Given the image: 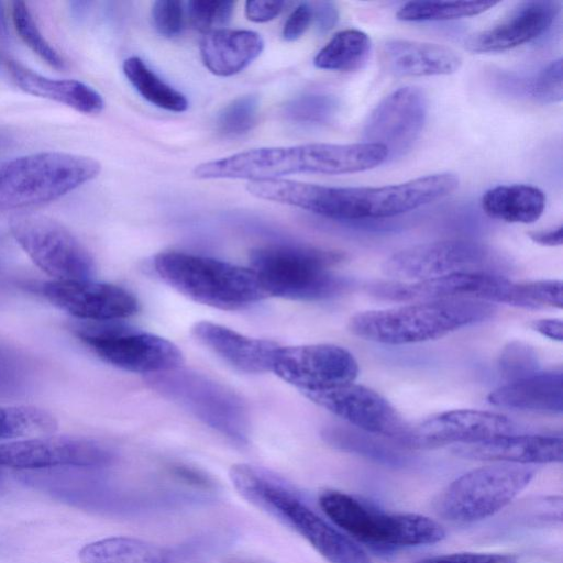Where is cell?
<instances>
[{"instance_id":"cell-1","label":"cell","mask_w":563,"mask_h":563,"mask_svg":"<svg viewBox=\"0 0 563 563\" xmlns=\"http://www.w3.org/2000/svg\"><path fill=\"white\" fill-rule=\"evenodd\" d=\"M459 187L452 173H435L376 187H331L288 179L250 181L247 191L261 199L298 207L343 221L399 216L441 200Z\"/></svg>"},{"instance_id":"cell-2","label":"cell","mask_w":563,"mask_h":563,"mask_svg":"<svg viewBox=\"0 0 563 563\" xmlns=\"http://www.w3.org/2000/svg\"><path fill=\"white\" fill-rule=\"evenodd\" d=\"M388 159L385 147L372 143H311L260 147L201 163L194 174L200 179L269 180L294 174H353Z\"/></svg>"},{"instance_id":"cell-3","label":"cell","mask_w":563,"mask_h":563,"mask_svg":"<svg viewBox=\"0 0 563 563\" xmlns=\"http://www.w3.org/2000/svg\"><path fill=\"white\" fill-rule=\"evenodd\" d=\"M494 303L449 299L411 302L399 307L358 312L347 328L361 339L389 345H404L440 339L464 327L490 319Z\"/></svg>"},{"instance_id":"cell-4","label":"cell","mask_w":563,"mask_h":563,"mask_svg":"<svg viewBox=\"0 0 563 563\" xmlns=\"http://www.w3.org/2000/svg\"><path fill=\"white\" fill-rule=\"evenodd\" d=\"M230 479L239 494L302 536L330 563H373L354 541L311 510L280 479L249 464H234Z\"/></svg>"},{"instance_id":"cell-5","label":"cell","mask_w":563,"mask_h":563,"mask_svg":"<svg viewBox=\"0 0 563 563\" xmlns=\"http://www.w3.org/2000/svg\"><path fill=\"white\" fill-rule=\"evenodd\" d=\"M156 274L189 299L221 310H239L266 297L253 271L178 251L158 253Z\"/></svg>"},{"instance_id":"cell-6","label":"cell","mask_w":563,"mask_h":563,"mask_svg":"<svg viewBox=\"0 0 563 563\" xmlns=\"http://www.w3.org/2000/svg\"><path fill=\"white\" fill-rule=\"evenodd\" d=\"M100 163L89 156L47 151L0 164V209H24L57 200L96 178Z\"/></svg>"},{"instance_id":"cell-7","label":"cell","mask_w":563,"mask_h":563,"mask_svg":"<svg viewBox=\"0 0 563 563\" xmlns=\"http://www.w3.org/2000/svg\"><path fill=\"white\" fill-rule=\"evenodd\" d=\"M342 254L310 246L269 245L253 250L250 268L266 296L322 300L339 294L343 279L331 267Z\"/></svg>"},{"instance_id":"cell-8","label":"cell","mask_w":563,"mask_h":563,"mask_svg":"<svg viewBox=\"0 0 563 563\" xmlns=\"http://www.w3.org/2000/svg\"><path fill=\"white\" fill-rule=\"evenodd\" d=\"M534 468L497 463L474 468L451 482L433 503L435 514L452 522L485 519L507 506L531 482Z\"/></svg>"},{"instance_id":"cell-9","label":"cell","mask_w":563,"mask_h":563,"mask_svg":"<svg viewBox=\"0 0 563 563\" xmlns=\"http://www.w3.org/2000/svg\"><path fill=\"white\" fill-rule=\"evenodd\" d=\"M319 504L338 527L366 543L416 547L432 544L445 537L441 525L429 517L417 514H385L342 492H323Z\"/></svg>"},{"instance_id":"cell-10","label":"cell","mask_w":563,"mask_h":563,"mask_svg":"<svg viewBox=\"0 0 563 563\" xmlns=\"http://www.w3.org/2000/svg\"><path fill=\"white\" fill-rule=\"evenodd\" d=\"M146 380L154 390L221 434L240 443L247 441L246 408L242 399L225 385L179 367L151 375Z\"/></svg>"},{"instance_id":"cell-11","label":"cell","mask_w":563,"mask_h":563,"mask_svg":"<svg viewBox=\"0 0 563 563\" xmlns=\"http://www.w3.org/2000/svg\"><path fill=\"white\" fill-rule=\"evenodd\" d=\"M507 262L492 247L470 240H443L400 250L382 264L395 282H419L459 273L501 275Z\"/></svg>"},{"instance_id":"cell-12","label":"cell","mask_w":563,"mask_h":563,"mask_svg":"<svg viewBox=\"0 0 563 563\" xmlns=\"http://www.w3.org/2000/svg\"><path fill=\"white\" fill-rule=\"evenodd\" d=\"M112 322H95L76 329L78 338L104 362L148 376L178 368L183 363V354L173 342Z\"/></svg>"},{"instance_id":"cell-13","label":"cell","mask_w":563,"mask_h":563,"mask_svg":"<svg viewBox=\"0 0 563 563\" xmlns=\"http://www.w3.org/2000/svg\"><path fill=\"white\" fill-rule=\"evenodd\" d=\"M10 231L32 262L54 280L90 279L95 262L85 245L63 223L42 214H20Z\"/></svg>"},{"instance_id":"cell-14","label":"cell","mask_w":563,"mask_h":563,"mask_svg":"<svg viewBox=\"0 0 563 563\" xmlns=\"http://www.w3.org/2000/svg\"><path fill=\"white\" fill-rule=\"evenodd\" d=\"M367 290L390 301L470 299L525 308L521 283L490 273H459L419 282H378Z\"/></svg>"},{"instance_id":"cell-15","label":"cell","mask_w":563,"mask_h":563,"mask_svg":"<svg viewBox=\"0 0 563 563\" xmlns=\"http://www.w3.org/2000/svg\"><path fill=\"white\" fill-rule=\"evenodd\" d=\"M269 372L305 394L353 383L358 364L351 352L334 344H277Z\"/></svg>"},{"instance_id":"cell-16","label":"cell","mask_w":563,"mask_h":563,"mask_svg":"<svg viewBox=\"0 0 563 563\" xmlns=\"http://www.w3.org/2000/svg\"><path fill=\"white\" fill-rule=\"evenodd\" d=\"M428 114L423 90L413 86L398 88L387 95L369 113L363 137L366 143L382 145L389 157L409 151L420 136Z\"/></svg>"},{"instance_id":"cell-17","label":"cell","mask_w":563,"mask_h":563,"mask_svg":"<svg viewBox=\"0 0 563 563\" xmlns=\"http://www.w3.org/2000/svg\"><path fill=\"white\" fill-rule=\"evenodd\" d=\"M113 459L108 446L80 437L48 434L0 444V466L19 470L100 467Z\"/></svg>"},{"instance_id":"cell-18","label":"cell","mask_w":563,"mask_h":563,"mask_svg":"<svg viewBox=\"0 0 563 563\" xmlns=\"http://www.w3.org/2000/svg\"><path fill=\"white\" fill-rule=\"evenodd\" d=\"M303 395L350 424L372 434L402 442L410 429L386 398L354 382Z\"/></svg>"},{"instance_id":"cell-19","label":"cell","mask_w":563,"mask_h":563,"mask_svg":"<svg viewBox=\"0 0 563 563\" xmlns=\"http://www.w3.org/2000/svg\"><path fill=\"white\" fill-rule=\"evenodd\" d=\"M40 291L60 310L91 322L117 321L139 311V301L132 292L109 283L53 279L43 283Z\"/></svg>"},{"instance_id":"cell-20","label":"cell","mask_w":563,"mask_h":563,"mask_svg":"<svg viewBox=\"0 0 563 563\" xmlns=\"http://www.w3.org/2000/svg\"><path fill=\"white\" fill-rule=\"evenodd\" d=\"M517 424L506 416L476 409H457L432 416L410 428L402 443L417 449L466 444L512 434Z\"/></svg>"},{"instance_id":"cell-21","label":"cell","mask_w":563,"mask_h":563,"mask_svg":"<svg viewBox=\"0 0 563 563\" xmlns=\"http://www.w3.org/2000/svg\"><path fill=\"white\" fill-rule=\"evenodd\" d=\"M560 10L558 1L521 2L494 26L470 35L465 47L473 53H496L520 46L547 32Z\"/></svg>"},{"instance_id":"cell-22","label":"cell","mask_w":563,"mask_h":563,"mask_svg":"<svg viewBox=\"0 0 563 563\" xmlns=\"http://www.w3.org/2000/svg\"><path fill=\"white\" fill-rule=\"evenodd\" d=\"M452 453L463 459L511 464H545L562 462L561 437L543 434H506L485 441L457 444Z\"/></svg>"},{"instance_id":"cell-23","label":"cell","mask_w":563,"mask_h":563,"mask_svg":"<svg viewBox=\"0 0 563 563\" xmlns=\"http://www.w3.org/2000/svg\"><path fill=\"white\" fill-rule=\"evenodd\" d=\"M382 66L396 77L451 75L462 65L461 55L453 48L430 42L388 40L379 53Z\"/></svg>"},{"instance_id":"cell-24","label":"cell","mask_w":563,"mask_h":563,"mask_svg":"<svg viewBox=\"0 0 563 563\" xmlns=\"http://www.w3.org/2000/svg\"><path fill=\"white\" fill-rule=\"evenodd\" d=\"M191 331L201 344L234 368L249 374L269 372L277 343L250 338L210 321L195 323Z\"/></svg>"},{"instance_id":"cell-25","label":"cell","mask_w":563,"mask_h":563,"mask_svg":"<svg viewBox=\"0 0 563 563\" xmlns=\"http://www.w3.org/2000/svg\"><path fill=\"white\" fill-rule=\"evenodd\" d=\"M5 68L13 84L29 95L65 104L85 114H98L104 108L101 95L81 81L51 78L12 59L5 60Z\"/></svg>"},{"instance_id":"cell-26","label":"cell","mask_w":563,"mask_h":563,"mask_svg":"<svg viewBox=\"0 0 563 563\" xmlns=\"http://www.w3.org/2000/svg\"><path fill=\"white\" fill-rule=\"evenodd\" d=\"M264 49L262 36L250 30L220 29L205 33L199 51L216 76L229 77L246 68Z\"/></svg>"},{"instance_id":"cell-27","label":"cell","mask_w":563,"mask_h":563,"mask_svg":"<svg viewBox=\"0 0 563 563\" xmlns=\"http://www.w3.org/2000/svg\"><path fill=\"white\" fill-rule=\"evenodd\" d=\"M562 372H537L492 390L487 400L496 407L561 413L563 411Z\"/></svg>"},{"instance_id":"cell-28","label":"cell","mask_w":563,"mask_h":563,"mask_svg":"<svg viewBox=\"0 0 563 563\" xmlns=\"http://www.w3.org/2000/svg\"><path fill=\"white\" fill-rule=\"evenodd\" d=\"M545 195L527 184L499 185L485 191L482 208L490 218L509 223L536 222L544 211Z\"/></svg>"},{"instance_id":"cell-29","label":"cell","mask_w":563,"mask_h":563,"mask_svg":"<svg viewBox=\"0 0 563 563\" xmlns=\"http://www.w3.org/2000/svg\"><path fill=\"white\" fill-rule=\"evenodd\" d=\"M82 563H175L163 547L130 537H111L86 544L79 551Z\"/></svg>"},{"instance_id":"cell-30","label":"cell","mask_w":563,"mask_h":563,"mask_svg":"<svg viewBox=\"0 0 563 563\" xmlns=\"http://www.w3.org/2000/svg\"><path fill=\"white\" fill-rule=\"evenodd\" d=\"M372 49L369 36L357 29L335 33L313 59L317 68L333 71H354L367 63Z\"/></svg>"},{"instance_id":"cell-31","label":"cell","mask_w":563,"mask_h":563,"mask_svg":"<svg viewBox=\"0 0 563 563\" xmlns=\"http://www.w3.org/2000/svg\"><path fill=\"white\" fill-rule=\"evenodd\" d=\"M122 69L134 89L152 104L173 112L187 110V98L163 81L140 57L126 58Z\"/></svg>"},{"instance_id":"cell-32","label":"cell","mask_w":563,"mask_h":563,"mask_svg":"<svg viewBox=\"0 0 563 563\" xmlns=\"http://www.w3.org/2000/svg\"><path fill=\"white\" fill-rule=\"evenodd\" d=\"M56 430L57 421L46 410L33 406H0V439L35 438Z\"/></svg>"},{"instance_id":"cell-33","label":"cell","mask_w":563,"mask_h":563,"mask_svg":"<svg viewBox=\"0 0 563 563\" xmlns=\"http://www.w3.org/2000/svg\"><path fill=\"white\" fill-rule=\"evenodd\" d=\"M495 1H409L396 18L405 22L445 21L481 14L496 5Z\"/></svg>"},{"instance_id":"cell-34","label":"cell","mask_w":563,"mask_h":563,"mask_svg":"<svg viewBox=\"0 0 563 563\" xmlns=\"http://www.w3.org/2000/svg\"><path fill=\"white\" fill-rule=\"evenodd\" d=\"M11 19L20 38L34 54L55 69L66 68V60L43 35L25 2L11 3Z\"/></svg>"},{"instance_id":"cell-35","label":"cell","mask_w":563,"mask_h":563,"mask_svg":"<svg viewBox=\"0 0 563 563\" xmlns=\"http://www.w3.org/2000/svg\"><path fill=\"white\" fill-rule=\"evenodd\" d=\"M336 99L329 95L308 93L292 99L285 107L286 117L297 123L324 124L335 117Z\"/></svg>"},{"instance_id":"cell-36","label":"cell","mask_w":563,"mask_h":563,"mask_svg":"<svg viewBox=\"0 0 563 563\" xmlns=\"http://www.w3.org/2000/svg\"><path fill=\"white\" fill-rule=\"evenodd\" d=\"M258 100L255 96L239 97L220 112L217 128L225 136H240L249 132L256 123Z\"/></svg>"},{"instance_id":"cell-37","label":"cell","mask_w":563,"mask_h":563,"mask_svg":"<svg viewBox=\"0 0 563 563\" xmlns=\"http://www.w3.org/2000/svg\"><path fill=\"white\" fill-rule=\"evenodd\" d=\"M233 9V1L195 0L186 3L185 12L194 29L208 33L223 29Z\"/></svg>"},{"instance_id":"cell-38","label":"cell","mask_w":563,"mask_h":563,"mask_svg":"<svg viewBox=\"0 0 563 563\" xmlns=\"http://www.w3.org/2000/svg\"><path fill=\"white\" fill-rule=\"evenodd\" d=\"M539 361L536 351L522 342L508 343L499 357V371L509 382L528 377L538 372Z\"/></svg>"},{"instance_id":"cell-39","label":"cell","mask_w":563,"mask_h":563,"mask_svg":"<svg viewBox=\"0 0 563 563\" xmlns=\"http://www.w3.org/2000/svg\"><path fill=\"white\" fill-rule=\"evenodd\" d=\"M527 93L538 103L550 104L562 100V58L551 62L528 84Z\"/></svg>"},{"instance_id":"cell-40","label":"cell","mask_w":563,"mask_h":563,"mask_svg":"<svg viewBox=\"0 0 563 563\" xmlns=\"http://www.w3.org/2000/svg\"><path fill=\"white\" fill-rule=\"evenodd\" d=\"M185 7L180 1L158 0L152 7V21L155 30L164 37L177 36L184 26Z\"/></svg>"},{"instance_id":"cell-41","label":"cell","mask_w":563,"mask_h":563,"mask_svg":"<svg viewBox=\"0 0 563 563\" xmlns=\"http://www.w3.org/2000/svg\"><path fill=\"white\" fill-rule=\"evenodd\" d=\"M416 563H516V559L509 554L463 552L429 556Z\"/></svg>"},{"instance_id":"cell-42","label":"cell","mask_w":563,"mask_h":563,"mask_svg":"<svg viewBox=\"0 0 563 563\" xmlns=\"http://www.w3.org/2000/svg\"><path fill=\"white\" fill-rule=\"evenodd\" d=\"M312 22L311 3L302 2L297 5L288 16L283 29V37L288 41H296L301 37Z\"/></svg>"},{"instance_id":"cell-43","label":"cell","mask_w":563,"mask_h":563,"mask_svg":"<svg viewBox=\"0 0 563 563\" xmlns=\"http://www.w3.org/2000/svg\"><path fill=\"white\" fill-rule=\"evenodd\" d=\"M285 4L284 1L250 0L245 3V15L253 22H267L279 15Z\"/></svg>"},{"instance_id":"cell-44","label":"cell","mask_w":563,"mask_h":563,"mask_svg":"<svg viewBox=\"0 0 563 563\" xmlns=\"http://www.w3.org/2000/svg\"><path fill=\"white\" fill-rule=\"evenodd\" d=\"M312 21L320 32H328L339 20V11L333 2L321 1L311 4Z\"/></svg>"},{"instance_id":"cell-45","label":"cell","mask_w":563,"mask_h":563,"mask_svg":"<svg viewBox=\"0 0 563 563\" xmlns=\"http://www.w3.org/2000/svg\"><path fill=\"white\" fill-rule=\"evenodd\" d=\"M530 327L534 331L552 340L562 341L563 339V324L560 319L534 320Z\"/></svg>"},{"instance_id":"cell-46","label":"cell","mask_w":563,"mask_h":563,"mask_svg":"<svg viewBox=\"0 0 563 563\" xmlns=\"http://www.w3.org/2000/svg\"><path fill=\"white\" fill-rule=\"evenodd\" d=\"M528 235L538 244L544 246H558L563 242V227L559 225L558 228L549 230L531 231Z\"/></svg>"},{"instance_id":"cell-47","label":"cell","mask_w":563,"mask_h":563,"mask_svg":"<svg viewBox=\"0 0 563 563\" xmlns=\"http://www.w3.org/2000/svg\"><path fill=\"white\" fill-rule=\"evenodd\" d=\"M10 40L9 23L3 2L0 1V43H7Z\"/></svg>"},{"instance_id":"cell-48","label":"cell","mask_w":563,"mask_h":563,"mask_svg":"<svg viewBox=\"0 0 563 563\" xmlns=\"http://www.w3.org/2000/svg\"><path fill=\"white\" fill-rule=\"evenodd\" d=\"M89 3L81 1H71L69 2V11L74 19H81L84 14L87 12Z\"/></svg>"},{"instance_id":"cell-49","label":"cell","mask_w":563,"mask_h":563,"mask_svg":"<svg viewBox=\"0 0 563 563\" xmlns=\"http://www.w3.org/2000/svg\"><path fill=\"white\" fill-rule=\"evenodd\" d=\"M12 142H13L12 134L3 126H0V148L10 146Z\"/></svg>"}]
</instances>
